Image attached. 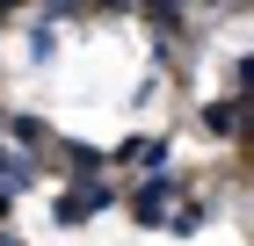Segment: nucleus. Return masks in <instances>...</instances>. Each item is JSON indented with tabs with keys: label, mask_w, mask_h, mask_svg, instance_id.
<instances>
[{
	"label": "nucleus",
	"mask_w": 254,
	"mask_h": 246,
	"mask_svg": "<svg viewBox=\"0 0 254 246\" xmlns=\"http://www.w3.org/2000/svg\"><path fill=\"white\" fill-rule=\"evenodd\" d=\"M109 210H117V189H109V174H95V181H65L51 217H59V232H80V225H95V217H109Z\"/></svg>",
	"instance_id": "obj_1"
},
{
	"label": "nucleus",
	"mask_w": 254,
	"mask_h": 246,
	"mask_svg": "<svg viewBox=\"0 0 254 246\" xmlns=\"http://www.w3.org/2000/svg\"><path fill=\"white\" fill-rule=\"evenodd\" d=\"M182 189H189V181H182V174H167V167H160V174H138V189L124 196L131 225H138V232H160V217H167V203H175Z\"/></svg>",
	"instance_id": "obj_2"
},
{
	"label": "nucleus",
	"mask_w": 254,
	"mask_h": 246,
	"mask_svg": "<svg viewBox=\"0 0 254 246\" xmlns=\"http://www.w3.org/2000/svg\"><path fill=\"white\" fill-rule=\"evenodd\" d=\"M167 159H175V138L167 131H131L117 152H109V167H138V174H160Z\"/></svg>",
	"instance_id": "obj_3"
},
{
	"label": "nucleus",
	"mask_w": 254,
	"mask_h": 246,
	"mask_svg": "<svg viewBox=\"0 0 254 246\" xmlns=\"http://www.w3.org/2000/svg\"><path fill=\"white\" fill-rule=\"evenodd\" d=\"M247 109H254V101H240V95H218V101H203V109H196V123H203V138L247 145Z\"/></svg>",
	"instance_id": "obj_4"
},
{
	"label": "nucleus",
	"mask_w": 254,
	"mask_h": 246,
	"mask_svg": "<svg viewBox=\"0 0 254 246\" xmlns=\"http://www.w3.org/2000/svg\"><path fill=\"white\" fill-rule=\"evenodd\" d=\"M44 181V152H22V145H7V138H0V189H37Z\"/></svg>",
	"instance_id": "obj_5"
},
{
	"label": "nucleus",
	"mask_w": 254,
	"mask_h": 246,
	"mask_svg": "<svg viewBox=\"0 0 254 246\" xmlns=\"http://www.w3.org/2000/svg\"><path fill=\"white\" fill-rule=\"evenodd\" d=\"M0 138H7V145H22V152H51V123H44V116H29V109H7L0 116Z\"/></svg>",
	"instance_id": "obj_6"
},
{
	"label": "nucleus",
	"mask_w": 254,
	"mask_h": 246,
	"mask_svg": "<svg viewBox=\"0 0 254 246\" xmlns=\"http://www.w3.org/2000/svg\"><path fill=\"white\" fill-rule=\"evenodd\" d=\"M51 152H59L65 181H95V174H109V152H102V145H73V138H51Z\"/></svg>",
	"instance_id": "obj_7"
},
{
	"label": "nucleus",
	"mask_w": 254,
	"mask_h": 246,
	"mask_svg": "<svg viewBox=\"0 0 254 246\" xmlns=\"http://www.w3.org/2000/svg\"><path fill=\"white\" fill-rule=\"evenodd\" d=\"M131 7L145 15L153 37H175V29H189V15H196V0H131Z\"/></svg>",
	"instance_id": "obj_8"
},
{
	"label": "nucleus",
	"mask_w": 254,
	"mask_h": 246,
	"mask_svg": "<svg viewBox=\"0 0 254 246\" xmlns=\"http://www.w3.org/2000/svg\"><path fill=\"white\" fill-rule=\"evenodd\" d=\"M22 44H29V65H37V73H44V65H59V22H51V15L29 22V37H22Z\"/></svg>",
	"instance_id": "obj_9"
},
{
	"label": "nucleus",
	"mask_w": 254,
	"mask_h": 246,
	"mask_svg": "<svg viewBox=\"0 0 254 246\" xmlns=\"http://www.w3.org/2000/svg\"><path fill=\"white\" fill-rule=\"evenodd\" d=\"M203 225H211V210H203V203H182V210H167V217H160V232H175V239H196Z\"/></svg>",
	"instance_id": "obj_10"
},
{
	"label": "nucleus",
	"mask_w": 254,
	"mask_h": 246,
	"mask_svg": "<svg viewBox=\"0 0 254 246\" xmlns=\"http://www.w3.org/2000/svg\"><path fill=\"white\" fill-rule=\"evenodd\" d=\"M225 80H233V95H240V101H254V58H247V51L233 58V73H225Z\"/></svg>",
	"instance_id": "obj_11"
},
{
	"label": "nucleus",
	"mask_w": 254,
	"mask_h": 246,
	"mask_svg": "<svg viewBox=\"0 0 254 246\" xmlns=\"http://www.w3.org/2000/svg\"><path fill=\"white\" fill-rule=\"evenodd\" d=\"M160 87H167V73H160V65H153V73H145V80H138V87H131V109H145V101H160Z\"/></svg>",
	"instance_id": "obj_12"
},
{
	"label": "nucleus",
	"mask_w": 254,
	"mask_h": 246,
	"mask_svg": "<svg viewBox=\"0 0 254 246\" xmlns=\"http://www.w3.org/2000/svg\"><path fill=\"white\" fill-rule=\"evenodd\" d=\"M37 7H44L51 22H80V15H87V0H37Z\"/></svg>",
	"instance_id": "obj_13"
},
{
	"label": "nucleus",
	"mask_w": 254,
	"mask_h": 246,
	"mask_svg": "<svg viewBox=\"0 0 254 246\" xmlns=\"http://www.w3.org/2000/svg\"><path fill=\"white\" fill-rule=\"evenodd\" d=\"M95 15H131V0H95Z\"/></svg>",
	"instance_id": "obj_14"
},
{
	"label": "nucleus",
	"mask_w": 254,
	"mask_h": 246,
	"mask_svg": "<svg viewBox=\"0 0 254 246\" xmlns=\"http://www.w3.org/2000/svg\"><path fill=\"white\" fill-rule=\"evenodd\" d=\"M0 225H15V189H0Z\"/></svg>",
	"instance_id": "obj_15"
},
{
	"label": "nucleus",
	"mask_w": 254,
	"mask_h": 246,
	"mask_svg": "<svg viewBox=\"0 0 254 246\" xmlns=\"http://www.w3.org/2000/svg\"><path fill=\"white\" fill-rule=\"evenodd\" d=\"M196 7H203V15H211V7H247V0H196Z\"/></svg>",
	"instance_id": "obj_16"
},
{
	"label": "nucleus",
	"mask_w": 254,
	"mask_h": 246,
	"mask_svg": "<svg viewBox=\"0 0 254 246\" xmlns=\"http://www.w3.org/2000/svg\"><path fill=\"white\" fill-rule=\"evenodd\" d=\"M0 246H22V239H15V232H7V225H0Z\"/></svg>",
	"instance_id": "obj_17"
}]
</instances>
